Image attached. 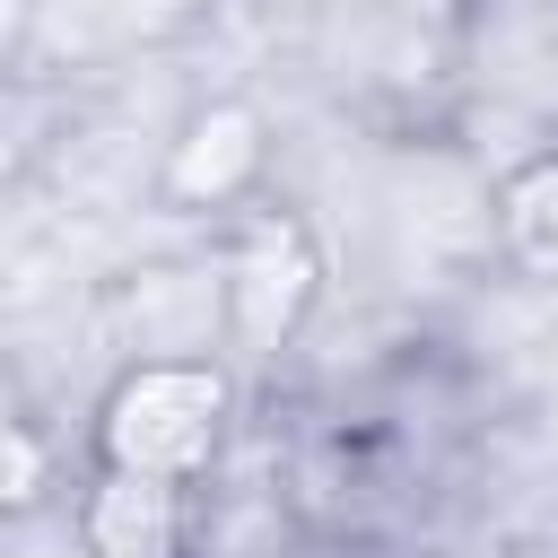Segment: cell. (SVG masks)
<instances>
[{
	"mask_svg": "<svg viewBox=\"0 0 558 558\" xmlns=\"http://www.w3.org/2000/svg\"><path fill=\"white\" fill-rule=\"evenodd\" d=\"M235 427H244V366L218 349H157V357H122L96 384L78 418V462L209 497L227 480Z\"/></svg>",
	"mask_w": 558,
	"mask_h": 558,
	"instance_id": "obj_1",
	"label": "cell"
},
{
	"mask_svg": "<svg viewBox=\"0 0 558 558\" xmlns=\"http://www.w3.org/2000/svg\"><path fill=\"white\" fill-rule=\"evenodd\" d=\"M209 279H218V349L235 366H279L305 349L323 296H331V253L296 201H262L235 227L201 235Z\"/></svg>",
	"mask_w": 558,
	"mask_h": 558,
	"instance_id": "obj_2",
	"label": "cell"
},
{
	"mask_svg": "<svg viewBox=\"0 0 558 558\" xmlns=\"http://www.w3.org/2000/svg\"><path fill=\"white\" fill-rule=\"evenodd\" d=\"M148 201L157 218H183L201 235L235 227L244 209L279 201V122L253 105V96H192L157 148V174H148Z\"/></svg>",
	"mask_w": 558,
	"mask_h": 558,
	"instance_id": "obj_3",
	"label": "cell"
},
{
	"mask_svg": "<svg viewBox=\"0 0 558 558\" xmlns=\"http://www.w3.org/2000/svg\"><path fill=\"white\" fill-rule=\"evenodd\" d=\"M61 523L78 558H201L209 549V497L131 480V471H87L61 488Z\"/></svg>",
	"mask_w": 558,
	"mask_h": 558,
	"instance_id": "obj_4",
	"label": "cell"
}]
</instances>
